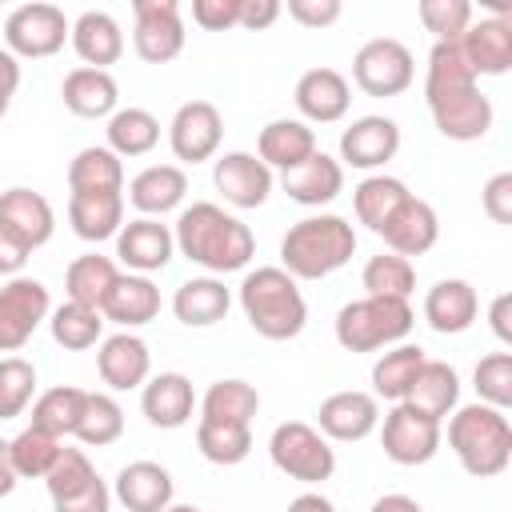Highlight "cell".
Returning <instances> with one entry per match:
<instances>
[{
    "mask_svg": "<svg viewBox=\"0 0 512 512\" xmlns=\"http://www.w3.org/2000/svg\"><path fill=\"white\" fill-rule=\"evenodd\" d=\"M212 184L232 208H260L272 192V168L256 152H224L212 164Z\"/></svg>",
    "mask_w": 512,
    "mask_h": 512,
    "instance_id": "4fadbf2b",
    "label": "cell"
},
{
    "mask_svg": "<svg viewBox=\"0 0 512 512\" xmlns=\"http://www.w3.org/2000/svg\"><path fill=\"white\" fill-rule=\"evenodd\" d=\"M0 224H8L28 248H40L56 232V212L40 192L8 188V192H0Z\"/></svg>",
    "mask_w": 512,
    "mask_h": 512,
    "instance_id": "f1b7e54d",
    "label": "cell"
},
{
    "mask_svg": "<svg viewBox=\"0 0 512 512\" xmlns=\"http://www.w3.org/2000/svg\"><path fill=\"white\" fill-rule=\"evenodd\" d=\"M280 0H240V24L236 28H248V32H260L268 24L280 20Z\"/></svg>",
    "mask_w": 512,
    "mask_h": 512,
    "instance_id": "680465c9",
    "label": "cell"
},
{
    "mask_svg": "<svg viewBox=\"0 0 512 512\" xmlns=\"http://www.w3.org/2000/svg\"><path fill=\"white\" fill-rule=\"evenodd\" d=\"M380 424V404L372 392H332L324 404H320V436L328 440H344V444H356L364 436H372Z\"/></svg>",
    "mask_w": 512,
    "mask_h": 512,
    "instance_id": "ac0fdd59",
    "label": "cell"
},
{
    "mask_svg": "<svg viewBox=\"0 0 512 512\" xmlns=\"http://www.w3.org/2000/svg\"><path fill=\"white\" fill-rule=\"evenodd\" d=\"M240 308H244V320L252 324V332L264 340H292L308 324V304H304L296 280L276 264L252 268L240 280Z\"/></svg>",
    "mask_w": 512,
    "mask_h": 512,
    "instance_id": "3957f363",
    "label": "cell"
},
{
    "mask_svg": "<svg viewBox=\"0 0 512 512\" xmlns=\"http://www.w3.org/2000/svg\"><path fill=\"white\" fill-rule=\"evenodd\" d=\"M196 392L184 372H160L140 388V412L152 428H184L192 420Z\"/></svg>",
    "mask_w": 512,
    "mask_h": 512,
    "instance_id": "44dd1931",
    "label": "cell"
},
{
    "mask_svg": "<svg viewBox=\"0 0 512 512\" xmlns=\"http://www.w3.org/2000/svg\"><path fill=\"white\" fill-rule=\"evenodd\" d=\"M448 448L476 480H492L512 464V424L500 408L464 404L448 420Z\"/></svg>",
    "mask_w": 512,
    "mask_h": 512,
    "instance_id": "277c9868",
    "label": "cell"
},
{
    "mask_svg": "<svg viewBox=\"0 0 512 512\" xmlns=\"http://www.w3.org/2000/svg\"><path fill=\"white\" fill-rule=\"evenodd\" d=\"M116 264L108 260V256H100V252H84V256H76L72 264H68V272H64V292H68V300H76V304H88V308H100L104 304V296H108V288L116 284Z\"/></svg>",
    "mask_w": 512,
    "mask_h": 512,
    "instance_id": "60d3db41",
    "label": "cell"
},
{
    "mask_svg": "<svg viewBox=\"0 0 512 512\" xmlns=\"http://www.w3.org/2000/svg\"><path fill=\"white\" fill-rule=\"evenodd\" d=\"M340 12H344L340 0H288V16L300 28H328L340 20Z\"/></svg>",
    "mask_w": 512,
    "mask_h": 512,
    "instance_id": "11a10c76",
    "label": "cell"
},
{
    "mask_svg": "<svg viewBox=\"0 0 512 512\" xmlns=\"http://www.w3.org/2000/svg\"><path fill=\"white\" fill-rule=\"evenodd\" d=\"M312 152H316V132H312L304 120H272V124L260 128L256 156L264 160V168L292 172V168H300Z\"/></svg>",
    "mask_w": 512,
    "mask_h": 512,
    "instance_id": "d6a6232c",
    "label": "cell"
},
{
    "mask_svg": "<svg viewBox=\"0 0 512 512\" xmlns=\"http://www.w3.org/2000/svg\"><path fill=\"white\" fill-rule=\"evenodd\" d=\"M92 480H96V468L84 456V448H60L56 464L44 476V488H48L52 500H64V496H76L80 488H88Z\"/></svg>",
    "mask_w": 512,
    "mask_h": 512,
    "instance_id": "f907efd6",
    "label": "cell"
},
{
    "mask_svg": "<svg viewBox=\"0 0 512 512\" xmlns=\"http://www.w3.org/2000/svg\"><path fill=\"white\" fill-rule=\"evenodd\" d=\"M396 152H400V124L388 116H360L340 132V160L360 172L384 168Z\"/></svg>",
    "mask_w": 512,
    "mask_h": 512,
    "instance_id": "5bb4252c",
    "label": "cell"
},
{
    "mask_svg": "<svg viewBox=\"0 0 512 512\" xmlns=\"http://www.w3.org/2000/svg\"><path fill=\"white\" fill-rule=\"evenodd\" d=\"M164 512H200V508H192V504H168Z\"/></svg>",
    "mask_w": 512,
    "mask_h": 512,
    "instance_id": "03108f58",
    "label": "cell"
},
{
    "mask_svg": "<svg viewBox=\"0 0 512 512\" xmlns=\"http://www.w3.org/2000/svg\"><path fill=\"white\" fill-rule=\"evenodd\" d=\"M184 192H188V176L180 164H148L132 176L128 184V200L140 216H164L172 208L184 204Z\"/></svg>",
    "mask_w": 512,
    "mask_h": 512,
    "instance_id": "484cf974",
    "label": "cell"
},
{
    "mask_svg": "<svg viewBox=\"0 0 512 512\" xmlns=\"http://www.w3.org/2000/svg\"><path fill=\"white\" fill-rule=\"evenodd\" d=\"M48 312V288L32 276H12L0 288V352H20L32 340V332L48 320Z\"/></svg>",
    "mask_w": 512,
    "mask_h": 512,
    "instance_id": "30bf717a",
    "label": "cell"
},
{
    "mask_svg": "<svg viewBox=\"0 0 512 512\" xmlns=\"http://www.w3.org/2000/svg\"><path fill=\"white\" fill-rule=\"evenodd\" d=\"M408 196H412V192H408L404 180L380 172V176H364V180L352 188V208H356V220L380 236V228L396 216V208H400Z\"/></svg>",
    "mask_w": 512,
    "mask_h": 512,
    "instance_id": "d590c367",
    "label": "cell"
},
{
    "mask_svg": "<svg viewBox=\"0 0 512 512\" xmlns=\"http://www.w3.org/2000/svg\"><path fill=\"white\" fill-rule=\"evenodd\" d=\"M480 204H484V212H488L492 224H512V172H496L484 184Z\"/></svg>",
    "mask_w": 512,
    "mask_h": 512,
    "instance_id": "db71d44e",
    "label": "cell"
},
{
    "mask_svg": "<svg viewBox=\"0 0 512 512\" xmlns=\"http://www.w3.org/2000/svg\"><path fill=\"white\" fill-rule=\"evenodd\" d=\"M60 448H64V444H60L56 436H48V432H40V428H32V424H28L20 436L8 440L12 468H16V476H28V480H44L48 468L56 464Z\"/></svg>",
    "mask_w": 512,
    "mask_h": 512,
    "instance_id": "7dc6e473",
    "label": "cell"
},
{
    "mask_svg": "<svg viewBox=\"0 0 512 512\" xmlns=\"http://www.w3.org/2000/svg\"><path fill=\"white\" fill-rule=\"evenodd\" d=\"M360 284H364V296H392V300H408L412 288H416V268L412 260L396 256V252H380L364 264L360 272Z\"/></svg>",
    "mask_w": 512,
    "mask_h": 512,
    "instance_id": "f6af8a7d",
    "label": "cell"
},
{
    "mask_svg": "<svg viewBox=\"0 0 512 512\" xmlns=\"http://www.w3.org/2000/svg\"><path fill=\"white\" fill-rule=\"evenodd\" d=\"M72 192H124V164L108 144L80 148L68 164Z\"/></svg>",
    "mask_w": 512,
    "mask_h": 512,
    "instance_id": "8d00e7d4",
    "label": "cell"
},
{
    "mask_svg": "<svg viewBox=\"0 0 512 512\" xmlns=\"http://www.w3.org/2000/svg\"><path fill=\"white\" fill-rule=\"evenodd\" d=\"M380 236H384V244H388V252H396V256H424L432 244H436V236H440V220H436V208L428 204V200H420V196H408L400 208H396V216L380 228Z\"/></svg>",
    "mask_w": 512,
    "mask_h": 512,
    "instance_id": "603a6c76",
    "label": "cell"
},
{
    "mask_svg": "<svg viewBox=\"0 0 512 512\" xmlns=\"http://www.w3.org/2000/svg\"><path fill=\"white\" fill-rule=\"evenodd\" d=\"M352 88L336 68H308L296 80V108L312 124H336L348 116Z\"/></svg>",
    "mask_w": 512,
    "mask_h": 512,
    "instance_id": "7402d4cb",
    "label": "cell"
},
{
    "mask_svg": "<svg viewBox=\"0 0 512 512\" xmlns=\"http://www.w3.org/2000/svg\"><path fill=\"white\" fill-rule=\"evenodd\" d=\"M108 148L116 156H148L160 140V120L148 108H116L108 116Z\"/></svg>",
    "mask_w": 512,
    "mask_h": 512,
    "instance_id": "ab89813d",
    "label": "cell"
},
{
    "mask_svg": "<svg viewBox=\"0 0 512 512\" xmlns=\"http://www.w3.org/2000/svg\"><path fill=\"white\" fill-rule=\"evenodd\" d=\"M68 224L80 240H108L124 228V192H72L68 196Z\"/></svg>",
    "mask_w": 512,
    "mask_h": 512,
    "instance_id": "4dcf8cb0",
    "label": "cell"
},
{
    "mask_svg": "<svg viewBox=\"0 0 512 512\" xmlns=\"http://www.w3.org/2000/svg\"><path fill=\"white\" fill-rule=\"evenodd\" d=\"M132 48L148 64H168L184 52V20L176 0H132Z\"/></svg>",
    "mask_w": 512,
    "mask_h": 512,
    "instance_id": "8fae6325",
    "label": "cell"
},
{
    "mask_svg": "<svg viewBox=\"0 0 512 512\" xmlns=\"http://www.w3.org/2000/svg\"><path fill=\"white\" fill-rule=\"evenodd\" d=\"M280 188L288 192V200H296L304 208H320V204H332L340 196L344 168H340L336 156H328V152L316 148L300 168H292V172L280 176Z\"/></svg>",
    "mask_w": 512,
    "mask_h": 512,
    "instance_id": "cb8c5ba5",
    "label": "cell"
},
{
    "mask_svg": "<svg viewBox=\"0 0 512 512\" xmlns=\"http://www.w3.org/2000/svg\"><path fill=\"white\" fill-rule=\"evenodd\" d=\"M116 256H120L136 276L160 272V268H168V260L176 256L172 228L160 224V220H152V216H136V220H128V224L116 232Z\"/></svg>",
    "mask_w": 512,
    "mask_h": 512,
    "instance_id": "9a60e30c",
    "label": "cell"
},
{
    "mask_svg": "<svg viewBox=\"0 0 512 512\" xmlns=\"http://www.w3.org/2000/svg\"><path fill=\"white\" fill-rule=\"evenodd\" d=\"M428 112H432L436 132H440V136H448V140H460V144L488 136V128H492V120H496V108H492V100L480 92V84H476V88H468V92H456V96L432 100V104H428Z\"/></svg>",
    "mask_w": 512,
    "mask_h": 512,
    "instance_id": "2e32d148",
    "label": "cell"
},
{
    "mask_svg": "<svg viewBox=\"0 0 512 512\" xmlns=\"http://www.w3.org/2000/svg\"><path fill=\"white\" fill-rule=\"evenodd\" d=\"M408 404L428 412L432 420H444L448 412H456V404H460V376H456V368L444 364V360H424L416 380H412V388H408Z\"/></svg>",
    "mask_w": 512,
    "mask_h": 512,
    "instance_id": "836d02e7",
    "label": "cell"
},
{
    "mask_svg": "<svg viewBox=\"0 0 512 512\" xmlns=\"http://www.w3.org/2000/svg\"><path fill=\"white\" fill-rule=\"evenodd\" d=\"M472 384H476L480 404L504 412V408L512 404V352H488V356L476 364Z\"/></svg>",
    "mask_w": 512,
    "mask_h": 512,
    "instance_id": "681fc988",
    "label": "cell"
},
{
    "mask_svg": "<svg viewBox=\"0 0 512 512\" xmlns=\"http://www.w3.org/2000/svg\"><path fill=\"white\" fill-rule=\"evenodd\" d=\"M440 440H444V428L440 420H432L428 412L412 408L408 400L392 404V412L384 416V428H380V448L392 464H404V468H416V464H428L436 452H440Z\"/></svg>",
    "mask_w": 512,
    "mask_h": 512,
    "instance_id": "9c48e42d",
    "label": "cell"
},
{
    "mask_svg": "<svg viewBox=\"0 0 512 512\" xmlns=\"http://www.w3.org/2000/svg\"><path fill=\"white\" fill-rule=\"evenodd\" d=\"M68 40H72L76 56L84 60V68H104V72H108V64H116L120 52H124V32H120V24H116L108 12H100V8L80 12V16L72 20Z\"/></svg>",
    "mask_w": 512,
    "mask_h": 512,
    "instance_id": "83f0119b",
    "label": "cell"
},
{
    "mask_svg": "<svg viewBox=\"0 0 512 512\" xmlns=\"http://www.w3.org/2000/svg\"><path fill=\"white\" fill-rule=\"evenodd\" d=\"M352 80L364 96L388 100L412 88L416 80V60L408 52V44L392 40V36H376L368 44H360V52L352 56Z\"/></svg>",
    "mask_w": 512,
    "mask_h": 512,
    "instance_id": "ba28073f",
    "label": "cell"
},
{
    "mask_svg": "<svg viewBox=\"0 0 512 512\" xmlns=\"http://www.w3.org/2000/svg\"><path fill=\"white\" fill-rule=\"evenodd\" d=\"M372 512H424V508L412 496H404V492H388V496H380L372 504Z\"/></svg>",
    "mask_w": 512,
    "mask_h": 512,
    "instance_id": "be15d7a7",
    "label": "cell"
},
{
    "mask_svg": "<svg viewBox=\"0 0 512 512\" xmlns=\"http://www.w3.org/2000/svg\"><path fill=\"white\" fill-rule=\"evenodd\" d=\"M468 68L480 76H504L512 68V20L504 16H488V20H476L468 24V32L456 40Z\"/></svg>",
    "mask_w": 512,
    "mask_h": 512,
    "instance_id": "ffe728a7",
    "label": "cell"
},
{
    "mask_svg": "<svg viewBox=\"0 0 512 512\" xmlns=\"http://www.w3.org/2000/svg\"><path fill=\"white\" fill-rule=\"evenodd\" d=\"M120 432H124V408L108 392H88L76 424V440L88 448H104V444H116Z\"/></svg>",
    "mask_w": 512,
    "mask_h": 512,
    "instance_id": "bcb514c9",
    "label": "cell"
},
{
    "mask_svg": "<svg viewBox=\"0 0 512 512\" xmlns=\"http://www.w3.org/2000/svg\"><path fill=\"white\" fill-rule=\"evenodd\" d=\"M424 360L428 356H424L420 344H392L372 364V392L380 400H392V404L408 400V388H412V380H416V372H420Z\"/></svg>",
    "mask_w": 512,
    "mask_h": 512,
    "instance_id": "74e56055",
    "label": "cell"
},
{
    "mask_svg": "<svg viewBox=\"0 0 512 512\" xmlns=\"http://www.w3.org/2000/svg\"><path fill=\"white\" fill-rule=\"evenodd\" d=\"M480 312V300H476V288L468 280H436L424 296V320L432 332L440 336H456V332H468L472 320Z\"/></svg>",
    "mask_w": 512,
    "mask_h": 512,
    "instance_id": "d4e9b609",
    "label": "cell"
},
{
    "mask_svg": "<svg viewBox=\"0 0 512 512\" xmlns=\"http://www.w3.org/2000/svg\"><path fill=\"white\" fill-rule=\"evenodd\" d=\"M192 20L208 32H228L240 24V0H192Z\"/></svg>",
    "mask_w": 512,
    "mask_h": 512,
    "instance_id": "f5cc1de1",
    "label": "cell"
},
{
    "mask_svg": "<svg viewBox=\"0 0 512 512\" xmlns=\"http://www.w3.org/2000/svg\"><path fill=\"white\" fill-rule=\"evenodd\" d=\"M172 472L156 460H132L116 472V484H112V496L128 508V512H164L172 504Z\"/></svg>",
    "mask_w": 512,
    "mask_h": 512,
    "instance_id": "d6986e66",
    "label": "cell"
},
{
    "mask_svg": "<svg viewBox=\"0 0 512 512\" xmlns=\"http://www.w3.org/2000/svg\"><path fill=\"white\" fill-rule=\"evenodd\" d=\"M28 256H32V248L8 224H0V276H20V268L28 264Z\"/></svg>",
    "mask_w": 512,
    "mask_h": 512,
    "instance_id": "6f0895ef",
    "label": "cell"
},
{
    "mask_svg": "<svg viewBox=\"0 0 512 512\" xmlns=\"http://www.w3.org/2000/svg\"><path fill=\"white\" fill-rule=\"evenodd\" d=\"M100 316L120 324V328H140V324H152L160 316V288L148 280V276H136V272H120L116 284L108 288L104 304H100Z\"/></svg>",
    "mask_w": 512,
    "mask_h": 512,
    "instance_id": "4316f807",
    "label": "cell"
},
{
    "mask_svg": "<svg viewBox=\"0 0 512 512\" xmlns=\"http://www.w3.org/2000/svg\"><path fill=\"white\" fill-rule=\"evenodd\" d=\"M36 396V368L24 356L0 360V420H16Z\"/></svg>",
    "mask_w": 512,
    "mask_h": 512,
    "instance_id": "c3c4849f",
    "label": "cell"
},
{
    "mask_svg": "<svg viewBox=\"0 0 512 512\" xmlns=\"http://www.w3.org/2000/svg\"><path fill=\"white\" fill-rule=\"evenodd\" d=\"M172 240H176V252L184 260L200 264L212 276L240 272L256 256L252 228L244 220H236L232 212H224L220 204H208V200H200V204H192L176 216Z\"/></svg>",
    "mask_w": 512,
    "mask_h": 512,
    "instance_id": "6da1fadb",
    "label": "cell"
},
{
    "mask_svg": "<svg viewBox=\"0 0 512 512\" xmlns=\"http://www.w3.org/2000/svg\"><path fill=\"white\" fill-rule=\"evenodd\" d=\"M220 140H224V116L212 100H188L176 108V116L168 124V144H172L176 160L204 164L216 156Z\"/></svg>",
    "mask_w": 512,
    "mask_h": 512,
    "instance_id": "7c38bea8",
    "label": "cell"
},
{
    "mask_svg": "<svg viewBox=\"0 0 512 512\" xmlns=\"http://www.w3.org/2000/svg\"><path fill=\"white\" fill-rule=\"evenodd\" d=\"M356 252V228L344 216H304L280 240V268L292 280H324Z\"/></svg>",
    "mask_w": 512,
    "mask_h": 512,
    "instance_id": "7a4b0ae2",
    "label": "cell"
},
{
    "mask_svg": "<svg viewBox=\"0 0 512 512\" xmlns=\"http://www.w3.org/2000/svg\"><path fill=\"white\" fill-rule=\"evenodd\" d=\"M16 484H20V476H16V468H12L8 440H0V500H4V496H12V492H16Z\"/></svg>",
    "mask_w": 512,
    "mask_h": 512,
    "instance_id": "6125c7cd",
    "label": "cell"
},
{
    "mask_svg": "<svg viewBox=\"0 0 512 512\" xmlns=\"http://www.w3.org/2000/svg\"><path fill=\"white\" fill-rule=\"evenodd\" d=\"M96 368L112 392H132V388H144V380L152 372V352L136 332H116V336L100 340Z\"/></svg>",
    "mask_w": 512,
    "mask_h": 512,
    "instance_id": "e0dca14e",
    "label": "cell"
},
{
    "mask_svg": "<svg viewBox=\"0 0 512 512\" xmlns=\"http://www.w3.org/2000/svg\"><path fill=\"white\" fill-rule=\"evenodd\" d=\"M228 304H232V292L216 276H192L172 296V312H176V320L184 328H212V324H220L228 316Z\"/></svg>",
    "mask_w": 512,
    "mask_h": 512,
    "instance_id": "1f68e13d",
    "label": "cell"
},
{
    "mask_svg": "<svg viewBox=\"0 0 512 512\" xmlns=\"http://www.w3.org/2000/svg\"><path fill=\"white\" fill-rule=\"evenodd\" d=\"M476 88V72L468 68L464 52L456 40H436L432 52H428V72H424V100H444V96H456V92H468Z\"/></svg>",
    "mask_w": 512,
    "mask_h": 512,
    "instance_id": "e575fe53",
    "label": "cell"
},
{
    "mask_svg": "<svg viewBox=\"0 0 512 512\" xmlns=\"http://www.w3.org/2000/svg\"><path fill=\"white\" fill-rule=\"evenodd\" d=\"M412 324H416V316H412L408 300L360 296L336 312V340L344 352H380V348L404 344Z\"/></svg>",
    "mask_w": 512,
    "mask_h": 512,
    "instance_id": "5b68a950",
    "label": "cell"
},
{
    "mask_svg": "<svg viewBox=\"0 0 512 512\" xmlns=\"http://www.w3.org/2000/svg\"><path fill=\"white\" fill-rule=\"evenodd\" d=\"M56 512H108L112 508V492L108 484L96 476L88 488H80L76 496H64V500H52Z\"/></svg>",
    "mask_w": 512,
    "mask_h": 512,
    "instance_id": "9f6ffc18",
    "label": "cell"
},
{
    "mask_svg": "<svg viewBox=\"0 0 512 512\" xmlns=\"http://www.w3.org/2000/svg\"><path fill=\"white\" fill-rule=\"evenodd\" d=\"M196 448H200L204 460L232 468V464L248 460V452H252V428H248V424L200 420V424H196Z\"/></svg>",
    "mask_w": 512,
    "mask_h": 512,
    "instance_id": "ee69618b",
    "label": "cell"
},
{
    "mask_svg": "<svg viewBox=\"0 0 512 512\" xmlns=\"http://www.w3.org/2000/svg\"><path fill=\"white\" fill-rule=\"evenodd\" d=\"M268 456L272 464L300 484H324L336 472V452L332 444L304 420H284L276 424L272 440H268Z\"/></svg>",
    "mask_w": 512,
    "mask_h": 512,
    "instance_id": "8992f818",
    "label": "cell"
},
{
    "mask_svg": "<svg viewBox=\"0 0 512 512\" xmlns=\"http://www.w3.org/2000/svg\"><path fill=\"white\" fill-rule=\"evenodd\" d=\"M260 412V392L248 380H216L208 384L204 400H200V420H220V424H252V416Z\"/></svg>",
    "mask_w": 512,
    "mask_h": 512,
    "instance_id": "f35d334b",
    "label": "cell"
},
{
    "mask_svg": "<svg viewBox=\"0 0 512 512\" xmlns=\"http://www.w3.org/2000/svg\"><path fill=\"white\" fill-rule=\"evenodd\" d=\"M16 88H20V60H16L8 48H0V120H4V112L12 108Z\"/></svg>",
    "mask_w": 512,
    "mask_h": 512,
    "instance_id": "91938a15",
    "label": "cell"
},
{
    "mask_svg": "<svg viewBox=\"0 0 512 512\" xmlns=\"http://www.w3.org/2000/svg\"><path fill=\"white\" fill-rule=\"evenodd\" d=\"M72 24L64 16V8L56 4H44V0H32V4H20L4 16V48L20 60H44V56H56L68 40Z\"/></svg>",
    "mask_w": 512,
    "mask_h": 512,
    "instance_id": "52a82bcc",
    "label": "cell"
},
{
    "mask_svg": "<svg viewBox=\"0 0 512 512\" xmlns=\"http://www.w3.org/2000/svg\"><path fill=\"white\" fill-rule=\"evenodd\" d=\"M288 512H336V508H332V500L320 496V492H300V496L288 504Z\"/></svg>",
    "mask_w": 512,
    "mask_h": 512,
    "instance_id": "e7e4bbea",
    "label": "cell"
},
{
    "mask_svg": "<svg viewBox=\"0 0 512 512\" xmlns=\"http://www.w3.org/2000/svg\"><path fill=\"white\" fill-rule=\"evenodd\" d=\"M60 96H64V108L72 116H84V120H100V116H112L116 112V100H120V88L112 80V72L104 68H72L60 84Z\"/></svg>",
    "mask_w": 512,
    "mask_h": 512,
    "instance_id": "f546056e",
    "label": "cell"
},
{
    "mask_svg": "<svg viewBox=\"0 0 512 512\" xmlns=\"http://www.w3.org/2000/svg\"><path fill=\"white\" fill-rule=\"evenodd\" d=\"M48 328H52V340H56L60 348L84 352V348H92V344L100 340L104 316H100V308H88V304L68 300V304H60V308L48 312Z\"/></svg>",
    "mask_w": 512,
    "mask_h": 512,
    "instance_id": "7bdbcfd3",
    "label": "cell"
},
{
    "mask_svg": "<svg viewBox=\"0 0 512 512\" xmlns=\"http://www.w3.org/2000/svg\"><path fill=\"white\" fill-rule=\"evenodd\" d=\"M420 24L436 40H460L472 24V4L468 0H420Z\"/></svg>",
    "mask_w": 512,
    "mask_h": 512,
    "instance_id": "816d5d0a",
    "label": "cell"
},
{
    "mask_svg": "<svg viewBox=\"0 0 512 512\" xmlns=\"http://www.w3.org/2000/svg\"><path fill=\"white\" fill-rule=\"evenodd\" d=\"M84 388H48L36 404H32V428L64 440V436H76V424H80V412H84Z\"/></svg>",
    "mask_w": 512,
    "mask_h": 512,
    "instance_id": "b9f144b4",
    "label": "cell"
},
{
    "mask_svg": "<svg viewBox=\"0 0 512 512\" xmlns=\"http://www.w3.org/2000/svg\"><path fill=\"white\" fill-rule=\"evenodd\" d=\"M488 324H492V332H496L500 344H512V296H508V292H500V296L492 300Z\"/></svg>",
    "mask_w": 512,
    "mask_h": 512,
    "instance_id": "94428289",
    "label": "cell"
}]
</instances>
